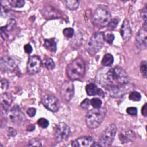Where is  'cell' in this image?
Masks as SVG:
<instances>
[{
	"label": "cell",
	"instance_id": "ffe728a7",
	"mask_svg": "<svg viewBox=\"0 0 147 147\" xmlns=\"http://www.w3.org/2000/svg\"><path fill=\"white\" fill-rule=\"evenodd\" d=\"M44 45L51 52H56V42L54 38L45 40Z\"/></svg>",
	"mask_w": 147,
	"mask_h": 147
},
{
	"label": "cell",
	"instance_id": "4316f807",
	"mask_svg": "<svg viewBox=\"0 0 147 147\" xmlns=\"http://www.w3.org/2000/svg\"><path fill=\"white\" fill-rule=\"evenodd\" d=\"M63 34L66 37H72L74 34V30L72 28H66L63 30Z\"/></svg>",
	"mask_w": 147,
	"mask_h": 147
},
{
	"label": "cell",
	"instance_id": "74e56055",
	"mask_svg": "<svg viewBox=\"0 0 147 147\" xmlns=\"http://www.w3.org/2000/svg\"><path fill=\"white\" fill-rule=\"evenodd\" d=\"M7 133L9 134V136H15V135L16 134L17 132L12 127H9L7 129Z\"/></svg>",
	"mask_w": 147,
	"mask_h": 147
},
{
	"label": "cell",
	"instance_id": "ab89813d",
	"mask_svg": "<svg viewBox=\"0 0 147 147\" xmlns=\"http://www.w3.org/2000/svg\"><path fill=\"white\" fill-rule=\"evenodd\" d=\"M34 128H35V127H34V125H29V126H28V127H27V130H28V131H33V130L34 129Z\"/></svg>",
	"mask_w": 147,
	"mask_h": 147
},
{
	"label": "cell",
	"instance_id": "3957f363",
	"mask_svg": "<svg viewBox=\"0 0 147 147\" xmlns=\"http://www.w3.org/2000/svg\"><path fill=\"white\" fill-rule=\"evenodd\" d=\"M110 20L111 13L109 8L103 5H99L95 9L92 17L94 25L99 28L107 26Z\"/></svg>",
	"mask_w": 147,
	"mask_h": 147
},
{
	"label": "cell",
	"instance_id": "30bf717a",
	"mask_svg": "<svg viewBox=\"0 0 147 147\" xmlns=\"http://www.w3.org/2000/svg\"><path fill=\"white\" fill-rule=\"evenodd\" d=\"M42 63L39 56L33 55L29 58L27 63V71L29 74H36L40 72Z\"/></svg>",
	"mask_w": 147,
	"mask_h": 147
},
{
	"label": "cell",
	"instance_id": "277c9868",
	"mask_svg": "<svg viewBox=\"0 0 147 147\" xmlns=\"http://www.w3.org/2000/svg\"><path fill=\"white\" fill-rule=\"evenodd\" d=\"M85 74V63L83 59L78 58L69 64L67 67V74L71 80H79Z\"/></svg>",
	"mask_w": 147,
	"mask_h": 147
},
{
	"label": "cell",
	"instance_id": "4dcf8cb0",
	"mask_svg": "<svg viewBox=\"0 0 147 147\" xmlns=\"http://www.w3.org/2000/svg\"><path fill=\"white\" fill-rule=\"evenodd\" d=\"M42 144L41 141L37 138H33L29 142V146H41Z\"/></svg>",
	"mask_w": 147,
	"mask_h": 147
},
{
	"label": "cell",
	"instance_id": "603a6c76",
	"mask_svg": "<svg viewBox=\"0 0 147 147\" xmlns=\"http://www.w3.org/2000/svg\"><path fill=\"white\" fill-rule=\"evenodd\" d=\"M44 65L49 70H52L55 67V64L51 58H47L44 60Z\"/></svg>",
	"mask_w": 147,
	"mask_h": 147
},
{
	"label": "cell",
	"instance_id": "5bb4252c",
	"mask_svg": "<svg viewBox=\"0 0 147 147\" xmlns=\"http://www.w3.org/2000/svg\"><path fill=\"white\" fill-rule=\"evenodd\" d=\"M94 142V140L91 137L84 136L79 137L72 141L71 145L72 146L75 147H87L92 146Z\"/></svg>",
	"mask_w": 147,
	"mask_h": 147
},
{
	"label": "cell",
	"instance_id": "d6986e66",
	"mask_svg": "<svg viewBox=\"0 0 147 147\" xmlns=\"http://www.w3.org/2000/svg\"><path fill=\"white\" fill-rule=\"evenodd\" d=\"M119 137L122 143H127L128 142L132 141L134 138L135 136L132 131L127 130L125 133V134H120V135H119Z\"/></svg>",
	"mask_w": 147,
	"mask_h": 147
},
{
	"label": "cell",
	"instance_id": "f1b7e54d",
	"mask_svg": "<svg viewBox=\"0 0 147 147\" xmlns=\"http://www.w3.org/2000/svg\"><path fill=\"white\" fill-rule=\"evenodd\" d=\"M37 124L41 127L46 128L48 127V126L49 125V122L47 119L41 118L38 119V120L37 121Z\"/></svg>",
	"mask_w": 147,
	"mask_h": 147
},
{
	"label": "cell",
	"instance_id": "2e32d148",
	"mask_svg": "<svg viewBox=\"0 0 147 147\" xmlns=\"http://www.w3.org/2000/svg\"><path fill=\"white\" fill-rule=\"evenodd\" d=\"M42 16L47 19L57 18L60 17V13L51 6H46L42 10Z\"/></svg>",
	"mask_w": 147,
	"mask_h": 147
},
{
	"label": "cell",
	"instance_id": "836d02e7",
	"mask_svg": "<svg viewBox=\"0 0 147 147\" xmlns=\"http://www.w3.org/2000/svg\"><path fill=\"white\" fill-rule=\"evenodd\" d=\"M90 103V101L88 99H84L82 103H80V106L81 107H82L83 109H87L89 107V105Z\"/></svg>",
	"mask_w": 147,
	"mask_h": 147
},
{
	"label": "cell",
	"instance_id": "cb8c5ba5",
	"mask_svg": "<svg viewBox=\"0 0 147 147\" xmlns=\"http://www.w3.org/2000/svg\"><path fill=\"white\" fill-rule=\"evenodd\" d=\"M10 6L16 8H20L24 6L25 1L22 0H12L9 1Z\"/></svg>",
	"mask_w": 147,
	"mask_h": 147
},
{
	"label": "cell",
	"instance_id": "8fae6325",
	"mask_svg": "<svg viewBox=\"0 0 147 147\" xmlns=\"http://www.w3.org/2000/svg\"><path fill=\"white\" fill-rule=\"evenodd\" d=\"M0 67L4 72H11L17 67V61L12 56L3 57L1 60Z\"/></svg>",
	"mask_w": 147,
	"mask_h": 147
},
{
	"label": "cell",
	"instance_id": "9a60e30c",
	"mask_svg": "<svg viewBox=\"0 0 147 147\" xmlns=\"http://www.w3.org/2000/svg\"><path fill=\"white\" fill-rule=\"evenodd\" d=\"M120 33L124 41H127L130 38L131 36V29L129 21L127 19L123 20L121 27Z\"/></svg>",
	"mask_w": 147,
	"mask_h": 147
},
{
	"label": "cell",
	"instance_id": "7402d4cb",
	"mask_svg": "<svg viewBox=\"0 0 147 147\" xmlns=\"http://www.w3.org/2000/svg\"><path fill=\"white\" fill-rule=\"evenodd\" d=\"M64 3H65V5L66 6V7L71 10H76L78 7L79 4V2L76 0L64 1Z\"/></svg>",
	"mask_w": 147,
	"mask_h": 147
},
{
	"label": "cell",
	"instance_id": "f546056e",
	"mask_svg": "<svg viewBox=\"0 0 147 147\" xmlns=\"http://www.w3.org/2000/svg\"><path fill=\"white\" fill-rule=\"evenodd\" d=\"M118 21L117 19H116V18L111 19V20L110 21V22H109V24L107 25L109 29L114 30V29H115L118 25Z\"/></svg>",
	"mask_w": 147,
	"mask_h": 147
},
{
	"label": "cell",
	"instance_id": "d6a6232c",
	"mask_svg": "<svg viewBox=\"0 0 147 147\" xmlns=\"http://www.w3.org/2000/svg\"><path fill=\"white\" fill-rule=\"evenodd\" d=\"M104 38H105V40L109 44H111L114 39V36L113 33H107L106 35H105Z\"/></svg>",
	"mask_w": 147,
	"mask_h": 147
},
{
	"label": "cell",
	"instance_id": "4fadbf2b",
	"mask_svg": "<svg viewBox=\"0 0 147 147\" xmlns=\"http://www.w3.org/2000/svg\"><path fill=\"white\" fill-rule=\"evenodd\" d=\"M9 117L11 121L16 125H21L25 120L24 114L18 106H15L10 111Z\"/></svg>",
	"mask_w": 147,
	"mask_h": 147
},
{
	"label": "cell",
	"instance_id": "d4e9b609",
	"mask_svg": "<svg viewBox=\"0 0 147 147\" xmlns=\"http://www.w3.org/2000/svg\"><path fill=\"white\" fill-rule=\"evenodd\" d=\"M129 99L133 101H140L141 98V94L137 91H132L130 92V94H129Z\"/></svg>",
	"mask_w": 147,
	"mask_h": 147
},
{
	"label": "cell",
	"instance_id": "44dd1931",
	"mask_svg": "<svg viewBox=\"0 0 147 147\" xmlns=\"http://www.w3.org/2000/svg\"><path fill=\"white\" fill-rule=\"evenodd\" d=\"M113 61L114 57L112 55H111L110 53H107L105 54L103 56L102 60V63L103 65L106 67H109L113 63Z\"/></svg>",
	"mask_w": 147,
	"mask_h": 147
},
{
	"label": "cell",
	"instance_id": "9c48e42d",
	"mask_svg": "<svg viewBox=\"0 0 147 147\" xmlns=\"http://www.w3.org/2000/svg\"><path fill=\"white\" fill-rule=\"evenodd\" d=\"M41 103L48 110L56 112L60 107L59 100L54 96L51 95H45L42 97Z\"/></svg>",
	"mask_w": 147,
	"mask_h": 147
},
{
	"label": "cell",
	"instance_id": "e0dca14e",
	"mask_svg": "<svg viewBox=\"0 0 147 147\" xmlns=\"http://www.w3.org/2000/svg\"><path fill=\"white\" fill-rule=\"evenodd\" d=\"M86 90L87 95L90 96L98 95L100 97L104 96V93L103 91L100 88H99L94 83L88 84L86 86Z\"/></svg>",
	"mask_w": 147,
	"mask_h": 147
},
{
	"label": "cell",
	"instance_id": "f35d334b",
	"mask_svg": "<svg viewBox=\"0 0 147 147\" xmlns=\"http://www.w3.org/2000/svg\"><path fill=\"white\" fill-rule=\"evenodd\" d=\"M141 113H142V114L144 116H145V117L146 116V114H147V112H146V103L144 104V105L142 107Z\"/></svg>",
	"mask_w": 147,
	"mask_h": 147
},
{
	"label": "cell",
	"instance_id": "6da1fadb",
	"mask_svg": "<svg viewBox=\"0 0 147 147\" xmlns=\"http://www.w3.org/2000/svg\"><path fill=\"white\" fill-rule=\"evenodd\" d=\"M99 83L105 88L110 86L126 85L129 82V78L126 72L121 67H115L109 69L103 74L100 71L97 75Z\"/></svg>",
	"mask_w": 147,
	"mask_h": 147
},
{
	"label": "cell",
	"instance_id": "e575fe53",
	"mask_svg": "<svg viewBox=\"0 0 147 147\" xmlns=\"http://www.w3.org/2000/svg\"><path fill=\"white\" fill-rule=\"evenodd\" d=\"M127 113L131 115H135L137 114V110L134 107H129L126 109Z\"/></svg>",
	"mask_w": 147,
	"mask_h": 147
},
{
	"label": "cell",
	"instance_id": "7a4b0ae2",
	"mask_svg": "<svg viewBox=\"0 0 147 147\" xmlns=\"http://www.w3.org/2000/svg\"><path fill=\"white\" fill-rule=\"evenodd\" d=\"M107 110L105 107L94 108L90 110L86 116V123L90 129H95L100 126L103 122Z\"/></svg>",
	"mask_w": 147,
	"mask_h": 147
},
{
	"label": "cell",
	"instance_id": "1f68e13d",
	"mask_svg": "<svg viewBox=\"0 0 147 147\" xmlns=\"http://www.w3.org/2000/svg\"><path fill=\"white\" fill-rule=\"evenodd\" d=\"M1 88L2 91H5L8 86H9V82L6 79H2L1 80Z\"/></svg>",
	"mask_w": 147,
	"mask_h": 147
},
{
	"label": "cell",
	"instance_id": "5b68a950",
	"mask_svg": "<svg viewBox=\"0 0 147 147\" xmlns=\"http://www.w3.org/2000/svg\"><path fill=\"white\" fill-rule=\"evenodd\" d=\"M105 34L103 32L94 34L86 44V49L91 56L95 55L103 47L105 42Z\"/></svg>",
	"mask_w": 147,
	"mask_h": 147
},
{
	"label": "cell",
	"instance_id": "ba28073f",
	"mask_svg": "<svg viewBox=\"0 0 147 147\" xmlns=\"http://www.w3.org/2000/svg\"><path fill=\"white\" fill-rule=\"evenodd\" d=\"M60 93L63 100L69 102L74 95V85L71 81L66 80L61 86Z\"/></svg>",
	"mask_w": 147,
	"mask_h": 147
},
{
	"label": "cell",
	"instance_id": "83f0119b",
	"mask_svg": "<svg viewBox=\"0 0 147 147\" xmlns=\"http://www.w3.org/2000/svg\"><path fill=\"white\" fill-rule=\"evenodd\" d=\"M146 61L145 60H143L141 61L140 64V71L142 75V76L146 78Z\"/></svg>",
	"mask_w": 147,
	"mask_h": 147
},
{
	"label": "cell",
	"instance_id": "d590c367",
	"mask_svg": "<svg viewBox=\"0 0 147 147\" xmlns=\"http://www.w3.org/2000/svg\"><path fill=\"white\" fill-rule=\"evenodd\" d=\"M27 114L30 117H34L36 113V109L34 107H30V108H29L27 110Z\"/></svg>",
	"mask_w": 147,
	"mask_h": 147
},
{
	"label": "cell",
	"instance_id": "ac0fdd59",
	"mask_svg": "<svg viewBox=\"0 0 147 147\" xmlns=\"http://www.w3.org/2000/svg\"><path fill=\"white\" fill-rule=\"evenodd\" d=\"M13 102V97L10 94L3 93L1 95V106L2 109L7 111Z\"/></svg>",
	"mask_w": 147,
	"mask_h": 147
},
{
	"label": "cell",
	"instance_id": "8d00e7d4",
	"mask_svg": "<svg viewBox=\"0 0 147 147\" xmlns=\"http://www.w3.org/2000/svg\"><path fill=\"white\" fill-rule=\"evenodd\" d=\"M24 50L25 51V52H26L27 53H30L32 52V47L30 44H26L24 46Z\"/></svg>",
	"mask_w": 147,
	"mask_h": 147
},
{
	"label": "cell",
	"instance_id": "484cf974",
	"mask_svg": "<svg viewBox=\"0 0 147 147\" xmlns=\"http://www.w3.org/2000/svg\"><path fill=\"white\" fill-rule=\"evenodd\" d=\"M102 103V101L100 100V99H99V98H92L90 100V104L92 105V106L94 108L100 107Z\"/></svg>",
	"mask_w": 147,
	"mask_h": 147
},
{
	"label": "cell",
	"instance_id": "8992f818",
	"mask_svg": "<svg viewBox=\"0 0 147 147\" xmlns=\"http://www.w3.org/2000/svg\"><path fill=\"white\" fill-rule=\"evenodd\" d=\"M117 133L115 124L110 125L102 133L98 142H94L92 146H109L113 143Z\"/></svg>",
	"mask_w": 147,
	"mask_h": 147
},
{
	"label": "cell",
	"instance_id": "7c38bea8",
	"mask_svg": "<svg viewBox=\"0 0 147 147\" xmlns=\"http://www.w3.org/2000/svg\"><path fill=\"white\" fill-rule=\"evenodd\" d=\"M146 22H144L142 27L138 32L136 37V44L137 48L144 49L146 47V37H147V29Z\"/></svg>",
	"mask_w": 147,
	"mask_h": 147
},
{
	"label": "cell",
	"instance_id": "52a82bcc",
	"mask_svg": "<svg viewBox=\"0 0 147 147\" xmlns=\"http://www.w3.org/2000/svg\"><path fill=\"white\" fill-rule=\"evenodd\" d=\"M71 130L69 127L64 122L57 124L54 131V138L57 142H62L66 140L69 136Z\"/></svg>",
	"mask_w": 147,
	"mask_h": 147
}]
</instances>
